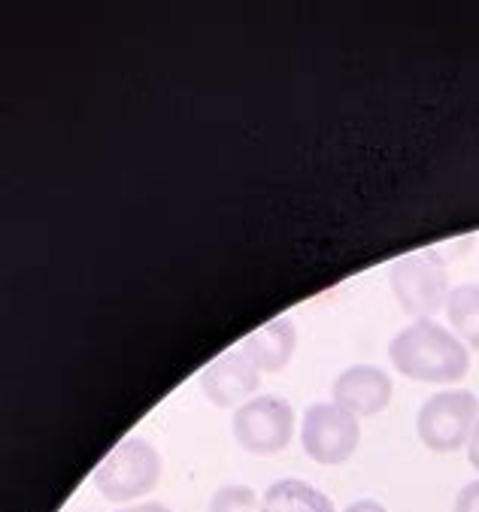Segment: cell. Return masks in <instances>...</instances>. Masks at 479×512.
<instances>
[{
  "instance_id": "6da1fadb",
  "label": "cell",
  "mask_w": 479,
  "mask_h": 512,
  "mask_svg": "<svg viewBox=\"0 0 479 512\" xmlns=\"http://www.w3.org/2000/svg\"><path fill=\"white\" fill-rule=\"evenodd\" d=\"M389 358L404 379L446 385L464 379L470 367L467 346L434 319H416L389 343Z\"/></svg>"
},
{
  "instance_id": "7a4b0ae2",
  "label": "cell",
  "mask_w": 479,
  "mask_h": 512,
  "mask_svg": "<svg viewBox=\"0 0 479 512\" xmlns=\"http://www.w3.org/2000/svg\"><path fill=\"white\" fill-rule=\"evenodd\" d=\"M389 285L398 306L413 319H431L446 310L449 273L446 258L437 249H419L398 258L389 270Z\"/></svg>"
},
{
  "instance_id": "3957f363",
  "label": "cell",
  "mask_w": 479,
  "mask_h": 512,
  "mask_svg": "<svg viewBox=\"0 0 479 512\" xmlns=\"http://www.w3.org/2000/svg\"><path fill=\"white\" fill-rule=\"evenodd\" d=\"M161 455L143 437H125L94 470V488L113 503L146 497L161 482Z\"/></svg>"
},
{
  "instance_id": "277c9868",
  "label": "cell",
  "mask_w": 479,
  "mask_h": 512,
  "mask_svg": "<svg viewBox=\"0 0 479 512\" xmlns=\"http://www.w3.org/2000/svg\"><path fill=\"white\" fill-rule=\"evenodd\" d=\"M479 419V397L473 391H440L419 406L416 434L428 452L449 455L467 446L470 431Z\"/></svg>"
},
{
  "instance_id": "5b68a950",
  "label": "cell",
  "mask_w": 479,
  "mask_h": 512,
  "mask_svg": "<svg viewBox=\"0 0 479 512\" xmlns=\"http://www.w3.org/2000/svg\"><path fill=\"white\" fill-rule=\"evenodd\" d=\"M234 440L258 458H270L292 443L295 434V409L285 397L255 394L240 409H234L231 422Z\"/></svg>"
},
{
  "instance_id": "8992f818",
  "label": "cell",
  "mask_w": 479,
  "mask_h": 512,
  "mask_svg": "<svg viewBox=\"0 0 479 512\" xmlns=\"http://www.w3.org/2000/svg\"><path fill=\"white\" fill-rule=\"evenodd\" d=\"M358 443H361V428L349 409L337 403L307 406L304 425H301V446L307 458H313L316 464L334 467V464L349 461Z\"/></svg>"
},
{
  "instance_id": "52a82bcc",
  "label": "cell",
  "mask_w": 479,
  "mask_h": 512,
  "mask_svg": "<svg viewBox=\"0 0 479 512\" xmlns=\"http://www.w3.org/2000/svg\"><path fill=\"white\" fill-rule=\"evenodd\" d=\"M204 397L219 409H240L246 400L258 394L261 370L258 364L243 352V346L228 349L213 364H207L198 376Z\"/></svg>"
},
{
  "instance_id": "ba28073f",
  "label": "cell",
  "mask_w": 479,
  "mask_h": 512,
  "mask_svg": "<svg viewBox=\"0 0 479 512\" xmlns=\"http://www.w3.org/2000/svg\"><path fill=\"white\" fill-rule=\"evenodd\" d=\"M392 376L373 364H355L334 379V403L349 409L355 419L379 416L392 403Z\"/></svg>"
},
{
  "instance_id": "9c48e42d",
  "label": "cell",
  "mask_w": 479,
  "mask_h": 512,
  "mask_svg": "<svg viewBox=\"0 0 479 512\" xmlns=\"http://www.w3.org/2000/svg\"><path fill=\"white\" fill-rule=\"evenodd\" d=\"M243 352L258 364V370L279 373L282 367H289L295 346H298V331L292 319H273L261 328H255L243 343Z\"/></svg>"
},
{
  "instance_id": "30bf717a",
  "label": "cell",
  "mask_w": 479,
  "mask_h": 512,
  "mask_svg": "<svg viewBox=\"0 0 479 512\" xmlns=\"http://www.w3.org/2000/svg\"><path fill=\"white\" fill-rule=\"evenodd\" d=\"M261 512H334V503L304 479H279L261 494Z\"/></svg>"
},
{
  "instance_id": "8fae6325",
  "label": "cell",
  "mask_w": 479,
  "mask_h": 512,
  "mask_svg": "<svg viewBox=\"0 0 479 512\" xmlns=\"http://www.w3.org/2000/svg\"><path fill=\"white\" fill-rule=\"evenodd\" d=\"M446 316L455 337L479 349V282H461L449 291Z\"/></svg>"
},
{
  "instance_id": "7c38bea8",
  "label": "cell",
  "mask_w": 479,
  "mask_h": 512,
  "mask_svg": "<svg viewBox=\"0 0 479 512\" xmlns=\"http://www.w3.org/2000/svg\"><path fill=\"white\" fill-rule=\"evenodd\" d=\"M210 512H261V497L249 485H222L210 500Z\"/></svg>"
},
{
  "instance_id": "4fadbf2b",
  "label": "cell",
  "mask_w": 479,
  "mask_h": 512,
  "mask_svg": "<svg viewBox=\"0 0 479 512\" xmlns=\"http://www.w3.org/2000/svg\"><path fill=\"white\" fill-rule=\"evenodd\" d=\"M455 512H479V479L467 482L455 497Z\"/></svg>"
},
{
  "instance_id": "5bb4252c",
  "label": "cell",
  "mask_w": 479,
  "mask_h": 512,
  "mask_svg": "<svg viewBox=\"0 0 479 512\" xmlns=\"http://www.w3.org/2000/svg\"><path fill=\"white\" fill-rule=\"evenodd\" d=\"M467 461L479 473V419H476V425L470 431V440H467Z\"/></svg>"
},
{
  "instance_id": "9a60e30c",
  "label": "cell",
  "mask_w": 479,
  "mask_h": 512,
  "mask_svg": "<svg viewBox=\"0 0 479 512\" xmlns=\"http://www.w3.org/2000/svg\"><path fill=\"white\" fill-rule=\"evenodd\" d=\"M343 512H389V509L382 506L379 500H370V497H364V500H355V503H349Z\"/></svg>"
},
{
  "instance_id": "2e32d148",
  "label": "cell",
  "mask_w": 479,
  "mask_h": 512,
  "mask_svg": "<svg viewBox=\"0 0 479 512\" xmlns=\"http://www.w3.org/2000/svg\"><path fill=\"white\" fill-rule=\"evenodd\" d=\"M119 512H170V506L158 503V500H143V503H134V506H125Z\"/></svg>"
}]
</instances>
